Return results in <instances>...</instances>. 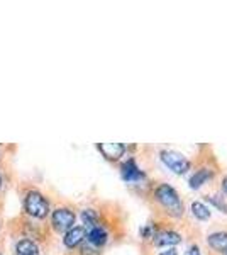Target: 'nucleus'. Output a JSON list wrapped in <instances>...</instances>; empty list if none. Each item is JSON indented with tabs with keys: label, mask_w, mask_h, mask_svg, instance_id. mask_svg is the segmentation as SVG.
<instances>
[{
	"label": "nucleus",
	"mask_w": 227,
	"mask_h": 255,
	"mask_svg": "<svg viewBox=\"0 0 227 255\" xmlns=\"http://www.w3.org/2000/svg\"><path fill=\"white\" fill-rule=\"evenodd\" d=\"M156 199H158L159 203L168 209L170 215L181 216V213H183V204L180 203V197L173 187L166 186V184L159 186L158 189H156Z\"/></svg>",
	"instance_id": "obj_1"
},
{
	"label": "nucleus",
	"mask_w": 227,
	"mask_h": 255,
	"mask_svg": "<svg viewBox=\"0 0 227 255\" xmlns=\"http://www.w3.org/2000/svg\"><path fill=\"white\" fill-rule=\"evenodd\" d=\"M26 211L34 218H44L49 211V204L39 192L31 191L26 196Z\"/></svg>",
	"instance_id": "obj_2"
},
{
	"label": "nucleus",
	"mask_w": 227,
	"mask_h": 255,
	"mask_svg": "<svg viewBox=\"0 0 227 255\" xmlns=\"http://www.w3.org/2000/svg\"><path fill=\"white\" fill-rule=\"evenodd\" d=\"M161 160H163L164 165L175 172V174H185L190 168V162L181 153H178V151H171V150L163 151V153H161Z\"/></svg>",
	"instance_id": "obj_3"
},
{
	"label": "nucleus",
	"mask_w": 227,
	"mask_h": 255,
	"mask_svg": "<svg viewBox=\"0 0 227 255\" xmlns=\"http://www.w3.org/2000/svg\"><path fill=\"white\" fill-rule=\"evenodd\" d=\"M73 223H75V215L70 209H56L53 215V226L58 232H68V230H72Z\"/></svg>",
	"instance_id": "obj_4"
},
{
	"label": "nucleus",
	"mask_w": 227,
	"mask_h": 255,
	"mask_svg": "<svg viewBox=\"0 0 227 255\" xmlns=\"http://www.w3.org/2000/svg\"><path fill=\"white\" fill-rule=\"evenodd\" d=\"M122 177L127 182H138V180L144 179V174L139 170V167L136 165L134 160H127L122 165Z\"/></svg>",
	"instance_id": "obj_5"
},
{
	"label": "nucleus",
	"mask_w": 227,
	"mask_h": 255,
	"mask_svg": "<svg viewBox=\"0 0 227 255\" xmlns=\"http://www.w3.org/2000/svg\"><path fill=\"white\" fill-rule=\"evenodd\" d=\"M98 150L104 153V157L110 158V160H117L124 155L126 146H124L122 143H100V145H98Z\"/></svg>",
	"instance_id": "obj_6"
},
{
	"label": "nucleus",
	"mask_w": 227,
	"mask_h": 255,
	"mask_svg": "<svg viewBox=\"0 0 227 255\" xmlns=\"http://www.w3.org/2000/svg\"><path fill=\"white\" fill-rule=\"evenodd\" d=\"M83 238H85V230L81 226H76V228H72L67 232V235H65V245L73 249V247L80 245L83 242Z\"/></svg>",
	"instance_id": "obj_7"
},
{
	"label": "nucleus",
	"mask_w": 227,
	"mask_h": 255,
	"mask_svg": "<svg viewBox=\"0 0 227 255\" xmlns=\"http://www.w3.org/2000/svg\"><path fill=\"white\" fill-rule=\"evenodd\" d=\"M209 245L217 252H227V233H212L209 237Z\"/></svg>",
	"instance_id": "obj_8"
},
{
	"label": "nucleus",
	"mask_w": 227,
	"mask_h": 255,
	"mask_svg": "<svg viewBox=\"0 0 227 255\" xmlns=\"http://www.w3.org/2000/svg\"><path fill=\"white\" fill-rule=\"evenodd\" d=\"M107 242V233L104 228L100 226H93L92 230L88 232V244L93 245V247H100L104 245Z\"/></svg>",
	"instance_id": "obj_9"
},
{
	"label": "nucleus",
	"mask_w": 227,
	"mask_h": 255,
	"mask_svg": "<svg viewBox=\"0 0 227 255\" xmlns=\"http://www.w3.org/2000/svg\"><path fill=\"white\" fill-rule=\"evenodd\" d=\"M154 244L156 245H176L180 244V235L175 232H163L159 235L154 237Z\"/></svg>",
	"instance_id": "obj_10"
},
{
	"label": "nucleus",
	"mask_w": 227,
	"mask_h": 255,
	"mask_svg": "<svg viewBox=\"0 0 227 255\" xmlns=\"http://www.w3.org/2000/svg\"><path fill=\"white\" fill-rule=\"evenodd\" d=\"M212 175L214 174L210 170H207V168H202V170H199L195 175L192 177V179H190V187H192V189H199L200 186H204V184L207 182V180Z\"/></svg>",
	"instance_id": "obj_11"
},
{
	"label": "nucleus",
	"mask_w": 227,
	"mask_h": 255,
	"mask_svg": "<svg viewBox=\"0 0 227 255\" xmlns=\"http://www.w3.org/2000/svg\"><path fill=\"white\" fill-rule=\"evenodd\" d=\"M17 255H39V249L34 242L20 240L17 244Z\"/></svg>",
	"instance_id": "obj_12"
},
{
	"label": "nucleus",
	"mask_w": 227,
	"mask_h": 255,
	"mask_svg": "<svg viewBox=\"0 0 227 255\" xmlns=\"http://www.w3.org/2000/svg\"><path fill=\"white\" fill-rule=\"evenodd\" d=\"M192 213H193V216H197L199 220H209L210 218V211L202 203H193Z\"/></svg>",
	"instance_id": "obj_13"
},
{
	"label": "nucleus",
	"mask_w": 227,
	"mask_h": 255,
	"mask_svg": "<svg viewBox=\"0 0 227 255\" xmlns=\"http://www.w3.org/2000/svg\"><path fill=\"white\" fill-rule=\"evenodd\" d=\"M81 220H83V223L85 225H88V226H97V221H98V216H97V213L93 211V209H85L83 211V215H81Z\"/></svg>",
	"instance_id": "obj_14"
},
{
	"label": "nucleus",
	"mask_w": 227,
	"mask_h": 255,
	"mask_svg": "<svg viewBox=\"0 0 227 255\" xmlns=\"http://www.w3.org/2000/svg\"><path fill=\"white\" fill-rule=\"evenodd\" d=\"M81 255H98V252L93 249V245L86 244V245L81 247Z\"/></svg>",
	"instance_id": "obj_15"
},
{
	"label": "nucleus",
	"mask_w": 227,
	"mask_h": 255,
	"mask_svg": "<svg viewBox=\"0 0 227 255\" xmlns=\"http://www.w3.org/2000/svg\"><path fill=\"white\" fill-rule=\"evenodd\" d=\"M210 201H212V203L216 204L219 209H224V211H227L226 203H224V201H221V199H217V196H212V197H210Z\"/></svg>",
	"instance_id": "obj_16"
},
{
	"label": "nucleus",
	"mask_w": 227,
	"mask_h": 255,
	"mask_svg": "<svg viewBox=\"0 0 227 255\" xmlns=\"http://www.w3.org/2000/svg\"><path fill=\"white\" fill-rule=\"evenodd\" d=\"M187 255H200V252H199V249H197V247H190Z\"/></svg>",
	"instance_id": "obj_17"
},
{
	"label": "nucleus",
	"mask_w": 227,
	"mask_h": 255,
	"mask_svg": "<svg viewBox=\"0 0 227 255\" xmlns=\"http://www.w3.org/2000/svg\"><path fill=\"white\" fill-rule=\"evenodd\" d=\"M159 255H176V250L175 249H168V250H164V252H161Z\"/></svg>",
	"instance_id": "obj_18"
},
{
	"label": "nucleus",
	"mask_w": 227,
	"mask_h": 255,
	"mask_svg": "<svg viewBox=\"0 0 227 255\" xmlns=\"http://www.w3.org/2000/svg\"><path fill=\"white\" fill-rule=\"evenodd\" d=\"M222 187H224V191H226V194H227V177L224 179V182H222Z\"/></svg>",
	"instance_id": "obj_19"
},
{
	"label": "nucleus",
	"mask_w": 227,
	"mask_h": 255,
	"mask_svg": "<svg viewBox=\"0 0 227 255\" xmlns=\"http://www.w3.org/2000/svg\"><path fill=\"white\" fill-rule=\"evenodd\" d=\"M0 186H2V177H0Z\"/></svg>",
	"instance_id": "obj_20"
}]
</instances>
